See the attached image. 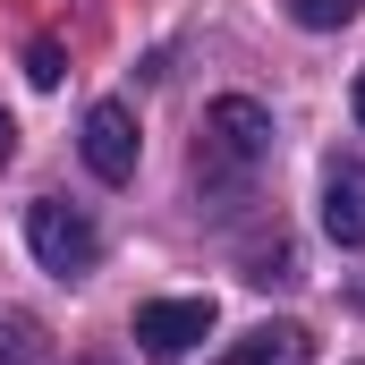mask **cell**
Here are the masks:
<instances>
[{"instance_id":"6da1fadb","label":"cell","mask_w":365,"mask_h":365,"mask_svg":"<svg viewBox=\"0 0 365 365\" xmlns=\"http://www.w3.org/2000/svg\"><path fill=\"white\" fill-rule=\"evenodd\" d=\"M264 162H272V110L247 102V93H221L204 110V136H195V179H204V195H238Z\"/></svg>"},{"instance_id":"7a4b0ae2","label":"cell","mask_w":365,"mask_h":365,"mask_svg":"<svg viewBox=\"0 0 365 365\" xmlns=\"http://www.w3.org/2000/svg\"><path fill=\"white\" fill-rule=\"evenodd\" d=\"M26 247L43 255V272H60V280H86L93 264H102V230H93V221L68 204V195H43V204H26Z\"/></svg>"},{"instance_id":"3957f363","label":"cell","mask_w":365,"mask_h":365,"mask_svg":"<svg viewBox=\"0 0 365 365\" xmlns=\"http://www.w3.org/2000/svg\"><path fill=\"white\" fill-rule=\"evenodd\" d=\"M136 340L153 365H179L195 340H212V297H153L136 306Z\"/></svg>"},{"instance_id":"277c9868","label":"cell","mask_w":365,"mask_h":365,"mask_svg":"<svg viewBox=\"0 0 365 365\" xmlns=\"http://www.w3.org/2000/svg\"><path fill=\"white\" fill-rule=\"evenodd\" d=\"M77 145H86V170H93V179H110V187H128V179H136V153H145V136H136V110H128V102H93Z\"/></svg>"},{"instance_id":"5b68a950","label":"cell","mask_w":365,"mask_h":365,"mask_svg":"<svg viewBox=\"0 0 365 365\" xmlns=\"http://www.w3.org/2000/svg\"><path fill=\"white\" fill-rule=\"evenodd\" d=\"M323 230L340 247H365V162H331L323 170Z\"/></svg>"},{"instance_id":"8992f818","label":"cell","mask_w":365,"mask_h":365,"mask_svg":"<svg viewBox=\"0 0 365 365\" xmlns=\"http://www.w3.org/2000/svg\"><path fill=\"white\" fill-rule=\"evenodd\" d=\"M306 349H314V340H306L297 323H255L247 340H230L212 365H306Z\"/></svg>"},{"instance_id":"52a82bcc","label":"cell","mask_w":365,"mask_h":365,"mask_svg":"<svg viewBox=\"0 0 365 365\" xmlns=\"http://www.w3.org/2000/svg\"><path fill=\"white\" fill-rule=\"evenodd\" d=\"M297 26H314V34H340V26H357V9L365 0H280Z\"/></svg>"},{"instance_id":"ba28073f","label":"cell","mask_w":365,"mask_h":365,"mask_svg":"<svg viewBox=\"0 0 365 365\" xmlns=\"http://www.w3.org/2000/svg\"><path fill=\"white\" fill-rule=\"evenodd\" d=\"M34 314H0V365H34Z\"/></svg>"},{"instance_id":"9c48e42d","label":"cell","mask_w":365,"mask_h":365,"mask_svg":"<svg viewBox=\"0 0 365 365\" xmlns=\"http://www.w3.org/2000/svg\"><path fill=\"white\" fill-rule=\"evenodd\" d=\"M26 77H34V86H60V77H68V68H60V43H51V34H43V43L26 51Z\"/></svg>"},{"instance_id":"30bf717a","label":"cell","mask_w":365,"mask_h":365,"mask_svg":"<svg viewBox=\"0 0 365 365\" xmlns=\"http://www.w3.org/2000/svg\"><path fill=\"white\" fill-rule=\"evenodd\" d=\"M9 153H17V128H9V110H0V170H9Z\"/></svg>"},{"instance_id":"8fae6325","label":"cell","mask_w":365,"mask_h":365,"mask_svg":"<svg viewBox=\"0 0 365 365\" xmlns=\"http://www.w3.org/2000/svg\"><path fill=\"white\" fill-rule=\"evenodd\" d=\"M357 128H365V68H357Z\"/></svg>"}]
</instances>
